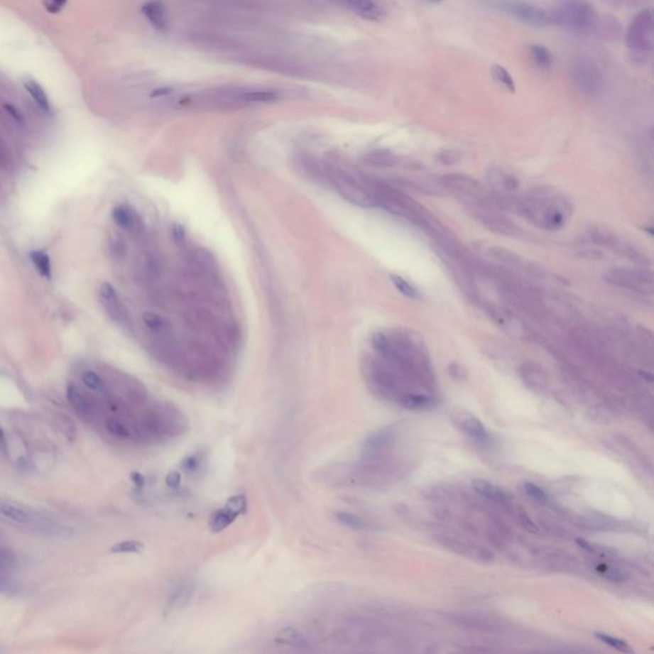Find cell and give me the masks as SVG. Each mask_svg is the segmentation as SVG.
I'll use <instances>...</instances> for the list:
<instances>
[{
	"instance_id": "47",
	"label": "cell",
	"mask_w": 654,
	"mask_h": 654,
	"mask_svg": "<svg viewBox=\"0 0 654 654\" xmlns=\"http://www.w3.org/2000/svg\"><path fill=\"white\" fill-rule=\"evenodd\" d=\"M0 450H6V435H4V431H3L1 427H0Z\"/></svg>"
},
{
	"instance_id": "20",
	"label": "cell",
	"mask_w": 654,
	"mask_h": 654,
	"mask_svg": "<svg viewBox=\"0 0 654 654\" xmlns=\"http://www.w3.org/2000/svg\"><path fill=\"white\" fill-rule=\"evenodd\" d=\"M241 102L248 104H267V102H276L279 99L278 92L271 89H254L247 91L241 96Z\"/></svg>"
},
{
	"instance_id": "22",
	"label": "cell",
	"mask_w": 654,
	"mask_h": 654,
	"mask_svg": "<svg viewBox=\"0 0 654 654\" xmlns=\"http://www.w3.org/2000/svg\"><path fill=\"white\" fill-rule=\"evenodd\" d=\"M391 438V432L388 431V430H382V431H378L376 432L375 435H372L371 437L367 438L366 444H364V450L369 454V455H374V454H377L378 451H381L383 447H386V445L388 444Z\"/></svg>"
},
{
	"instance_id": "4",
	"label": "cell",
	"mask_w": 654,
	"mask_h": 654,
	"mask_svg": "<svg viewBox=\"0 0 654 654\" xmlns=\"http://www.w3.org/2000/svg\"><path fill=\"white\" fill-rule=\"evenodd\" d=\"M442 185L446 190H450L455 196L473 207H482L489 205L487 192L479 182L469 175L460 173L446 174L442 177Z\"/></svg>"
},
{
	"instance_id": "8",
	"label": "cell",
	"mask_w": 654,
	"mask_h": 654,
	"mask_svg": "<svg viewBox=\"0 0 654 654\" xmlns=\"http://www.w3.org/2000/svg\"><path fill=\"white\" fill-rule=\"evenodd\" d=\"M502 8L505 9V12L519 19L523 23L533 27H545L550 25V13L532 3L523 0H508L502 4Z\"/></svg>"
},
{
	"instance_id": "45",
	"label": "cell",
	"mask_w": 654,
	"mask_h": 654,
	"mask_svg": "<svg viewBox=\"0 0 654 654\" xmlns=\"http://www.w3.org/2000/svg\"><path fill=\"white\" fill-rule=\"evenodd\" d=\"M4 108H6V111H8V114L11 115L14 121H18V123H22L23 119H22V114L19 113L18 109L16 108V107H13V105H9V104L4 105Z\"/></svg>"
},
{
	"instance_id": "37",
	"label": "cell",
	"mask_w": 654,
	"mask_h": 654,
	"mask_svg": "<svg viewBox=\"0 0 654 654\" xmlns=\"http://www.w3.org/2000/svg\"><path fill=\"white\" fill-rule=\"evenodd\" d=\"M524 487V491L530 498H533L534 501L540 502V503H546L548 501V497H547L546 492L543 489L538 487L537 484L534 483L527 482L523 484Z\"/></svg>"
},
{
	"instance_id": "30",
	"label": "cell",
	"mask_w": 654,
	"mask_h": 654,
	"mask_svg": "<svg viewBox=\"0 0 654 654\" xmlns=\"http://www.w3.org/2000/svg\"><path fill=\"white\" fill-rule=\"evenodd\" d=\"M247 497L239 494V495L230 497L224 508H228L229 511L234 515L235 518H238L239 515H243L247 511Z\"/></svg>"
},
{
	"instance_id": "2",
	"label": "cell",
	"mask_w": 654,
	"mask_h": 654,
	"mask_svg": "<svg viewBox=\"0 0 654 654\" xmlns=\"http://www.w3.org/2000/svg\"><path fill=\"white\" fill-rule=\"evenodd\" d=\"M548 13L550 23L570 31H588L597 21L594 6L587 0H561L559 6Z\"/></svg>"
},
{
	"instance_id": "25",
	"label": "cell",
	"mask_w": 654,
	"mask_h": 654,
	"mask_svg": "<svg viewBox=\"0 0 654 654\" xmlns=\"http://www.w3.org/2000/svg\"><path fill=\"white\" fill-rule=\"evenodd\" d=\"M390 279H391V283L394 284L395 288H396L403 295H405V297L410 299L420 298V290H418L412 283H409L408 280L401 278L399 275H390Z\"/></svg>"
},
{
	"instance_id": "21",
	"label": "cell",
	"mask_w": 654,
	"mask_h": 654,
	"mask_svg": "<svg viewBox=\"0 0 654 654\" xmlns=\"http://www.w3.org/2000/svg\"><path fill=\"white\" fill-rule=\"evenodd\" d=\"M235 519L236 518L229 511L228 508H220L211 516L210 529L214 533H219V532H222L224 529H227L229 525H231Z\"/></svg>"
},
{
	"instance_id": "14",
	"label": "cell",
	"mask_w": 654,
	"mask_h": 654,
	"mask_svg": "<svg viewBox=\"0 0 654 654\" xmlns=\"http://www.w3.org/2000/svg\"><path fill=\"white\" fill-rule=\"evenodd\" d=\"M460 427L463 428L464 432L467 433L473 440H476V441L484 442V441L489 440V432H487V428L483 426L481 420H476V417H473V415L462 417L460 418Z\"/></svg>"
},
{
	"instance_id": "48",
	"label": "cell",
	"mask_w": 654,
	"mask_h": 654,
	"mask_svg": "<svg viewBox=\"0 0 654 654\" xmlns=\"http://www.w3.org/2000/svg\"><path fill=\"white\" fill-rule=\"evenodd\" d=\"M431 1H435V3H438V1H442V0H431Z\"/></svg>"
},
{
	"instance_id": "35",
	"label": "cell",
	"mask_w": 654,
	"mask_h": 654,
	"mask_svg": "<svg viewBox=\"0 0 654 654\" xmlns=\"http://www.w3.org/2000/svg\"><path fill=\"white\" fill-rule=\"evenodd\" d=\"M143 545L140 540H121L111 547V552L114 553H138L142 551Z\"/></svg>"
},
{
	"instance_id": "26",
	"label": "cell",
	"mask_w": 654,
	"mask_h": 654,
	"mask_svg": "<svg viewBox=\"0 0 654 654\" xmlns=\"http://www.w3.org/2000/svg\"><path fill=\"white\" fill-rule=\"evenodd\" d=\"M113 219H114L115 224L119 228L124 229V230H132L133 229V214L127 207H123V206L115 207L114 210H113Z\"/></svg>"
},
{
	"instance_id": "10",
	"label": "cell",
	"mask_w": 654,
	"mask_h": 654,
	"mask_svg": "<svg viewBox=\"0 0 654 654\" xmlns=\"http://www.w3.org/2000/svg\"><path fill=\"white\" fill-rule=\"evenodd\" d=\"M474 217L479 222H482L486 228L489 230L498 233V234L508 235V236H515L519 234V229L516 228L514 222H510L508 219L498 214L497 211L482 206V207H474Z\"/></svg>"
},
{
	"instance_id": "43",
	"label": "cell",
	"mask_w": 654,
	"mask_h": 654,
	"mask_svg": "<svg viewBox=\"0 0 654 654\" xmlns=\"http://www.w3.org/2000/svg\"><path fill=\"white\" fill-rule=\"evenodd\" d=\"M173 235H174V239L178 243H185V230L182 225H179V224L173 225Z\"/></svg>"
},
{
	"instance_id": "29",
	"label": "cell",
	"mask_w": 654,
	"mask_h": 654,
	"mask_svg": "<svg viewBox=\"0 0 654 654\" xmlns=\"http://www.w3.org/2000/svg\"><path fill=\"white\" fill-rule=\"evenodd\" d=\"M491 73H492V77L495 80L496 82L501 83L503 87L510 91V92H515V82L513 80V77L510 76L508 70H505L501 65H494L492 70H491Z\"/></svg>"
},
{
	"instance_id": "50",
	"label": "cell",
	"mask_w": 654,
	"mask_h": 654,
	"mask_svg": "<svg viewBox=\"0 0 654 654\" xmlns=\"http://www.w3.org/2000/svg\"><path fill=\"white\" fill-rule=\"evenodd\" d=\"M344 1H345V3H347V1H349V0H344Z\"/></svg>"
},
{
	"instance_id": "38",
	"label": "cell",
	"mask_w": 654,
	"mask_h": 654,
	"mask_svg": "<svg viewBox=\"0 0 654 654\" xmlns=\"http://www.w3.org/2000/svg\"><path fill=\"white\" fill-rule=\"evenodd\" d=\"M82 380L85 382V385L91 388V390H94V391L102 393L105 388V385H104V382L100 378V376L95 374V372H92V371L85 372L82 376Z\"/></svg>"
},
{
	"instance_id": "32",
	"label": "cell",
	"mask_w": 654,
	"mask_h": 654,
	"mask_svg": "<svg viewBox=\"0 0 654 654\" xmlns=\"http://www.w3.org/2000/svg\"><path fill=\"white\" fill-rule=\"evenodd\" d=\"M107 430H108L109 432L111 433L113 436L121 438V440H131V438L133 437L132 431H131L124 423L119 422V420H107Z\"/></svg>"
},
{
	"instance_id": "24",
	"label": "cell",
	"mask_w": 654,
	"mask_h": 654,
	"mask_svg": "<svg viewBox=\"0 0 654 654\" xmlns=\"http://www.w3.org/2000/svg\"><path fill=\"white\" fill-rule=\"evenodd\" d=\"M489 254L496 260L500 261L502 263L510 265V266L521 267V265H523V260H521V257L518 254H515L514 252H511L510 249H506V248L492 247L489 249Z\"/></svg>"
},
{
	"instance_id": "46",
	"label": "cell",
	"mask_w": 654,
	"mask_h": 654,
	"mask_svg": "<svg viewBox=\"0 0 654 654\" xmlns=\"http://www.w3.org/2000/svg\"><path fill=\"white\" fill-rule=\"evenodd\" d=\"M132 481H133L134 484L137 489H142L145 486V478L140 473H132Z\"/></svg>"
},
{
	"instance_id": "16",
	"label": "cell",
	"mask_w": 654,
	"mask_h": 654,
	"mask_svg": "<svg viewBox=\"0 0 654 654\" xmlns=\"http://www.w3.org/2000/svg\"><path fill=\"white\" fill-rule=\"evenodd\" d=\"M23 87H25L27 94L31 96L33 99V102H36L40 110H43L46 114L50 113V102H49V97L46 95L44 89L38 85L35 80H25L23 82Z\"/></svg>"
},
{
	"instance_id": "5",
	"label": "cell",
	"mask_w": 654,
	"mask_h": 654,
	"mask_svg": "<svg viewBox=\"0 0 654 654\" xmlns=\"http://www.w3.org/2000/svg\"><path fill=\"white\" fill-rule=\"evenodd\" d=\"M654 18L650 9H644L631 21L628 28L626 43L636 55L650 54L653 50Z\"/></svg>"
},
{
	"instance_id": "3",
	"label": "cell",
	"mask_w": 654,
	"mask_h": 654,
	"mask_svg": "<svg viewBox=\"0 0 654 654\" xmlns=\"http://www.w3.org/2000/svg\"><path fill=\"white\" fill-rule=\"evenodd\" d=\"M326 177L335 188V191L350 204L356 205L362 209H372L377 206L371 191L364 188L353 177H350L349 174L337 169H329L326 170Z\"/></svg>"
},
{
	"instance_id": "15",
	"label": "cell",
	"mask_w": 654,
	"mask_h": 654,
	"mask_svg": "<svg viewBox=\"0 0 654 654\" xmlns=\"http://www.w3.org/2000/svg\"><path fill=\"white\" fill-rule=\"evenodd\" d=\"M67 398H68L70 405L75 408L77 413L80 414L83 418H86V420L91 418V415H92L91 405H89L87 399L83 396L82 393L75 385H70L67 388Z\"/></svg>"
},
{
	"instance_id": "19",
	"label": "cell",
	"mask_w": 654,
	"mask_h": 654,
	"mask_svg": "<svg viewBox=\"0 0 654 654\" xmlns=\"http://www.w3.org/2000/svg\"><path fill=\"white\" fill-rule=\"evenodd\" d=\"M364 160L369 163V165L378 166V168H393L398 164V158L388 150L374 151V153H369Z\"/></svg>"
},
{
	"instance_id": "28",
	"label": "cell",
	"mask_w": 654,
	"mask_h": 654,
	"mask_svg": "<svg viewBox=\"0 0 654 654\" xmlns=\"http://www.w3.org/2000/svg\"><path fill=\"white\" fill-rule=\"evenodd\" d=\"M0 514L6 519L17 521V523H26L28 521V514L25 510L17 508L14 505H9V503H0Z\"/></svg>"
},
{
	"instance_id": "7",
	"label": "cell",
	"mask_w": 654,
	"mask_h": 654,
	"mask_svg": "<svg viewBox=\"0 0 654 654\" xmlns=\"http://www.w3.org/2000/svg\"><path fill=\"white\" fill-rule=\"evenodd\" d=\"M572 78L579 89L588 96H597L602 92L604 80L596 63L588 58H580L572 63Z\"/></svg>"
},
{
	"instance_id": "27",
	"label": "cell",
	"mask_w": 654,
	"mask_h": 654,
	"mask_svg": "<svg viewBox=\"0 0 654 654\" xmlns=\"http://www.w3.org/2000/svg\"><path fill=\"white\" fill-rule=\"evenodd\" d=\"M31 260L33 265L38 268V273L46 279H50L51 263L49 256L41 251H33L31 254Z\"/></svg>"
},
{
	"instance_id": "49",
	"label": "cell",
	"mask_w": 654,
	"mask_h": 654,
	"mask_svg": "<svg viewBox=\"0 0 654 654\" xmlns=\"http://www.w3.org/2000/svg\"><path fill=\"white\" fill-rule=\"evenodd\" d=\"M1 585H3V583H1V580H0V588H1Z\"/></svg>"
},
{
	"instance_id": "31",
	"label": "cell",
	"mask_w": 654,
	"mask_h": 654,
	"mask_svg": "<svg viewBox=\"0 0 654 654\" xmlns=\"http://www.w3.org/2000/svg\"><path fill=\"white\" fill-rule=\"evenodd\" d=\"M594 636L597 638L598 641L607 644L611 648L617 649V650L623 652V653H631L633 652V649L630 648L629 644L623 642L621 639H617V638H614V636H609V634H604V633H594Z\"/></svg>"
},
{
	"instance_id": "41",
	"label": "cell",
	"mask_w": 654,
	"mask_h": 654,
	"mask_svg": "<svg viewBox=\"0 0 654 654\" xmlns=\"http://www.w3.org/2000/svg\"><path fill=\"white\" fill-rule=\"evenodd\" d=\"M198 467H200V459L197 457H190L182 463V469L187 473L197 472Z\"/></svg>"
},
{
	"instance_id": "36",
	"label": "cell",
	"mask_w": 654,
	"mask_h": 654,
	"mask_svg": "<svg viewBox=\"0 0 654 654\" xmlns=\"http://www.w3.org/2000/svg\"><path fill=\"white\" fill-rule=\"evenodd\" d=\"M404 405L410 409H426V408L432 407L433 403L430 398L422 396V395H410L409 398L404 401Z\"/></svg>"
},
{
	"instance_id": "33",
	"label": "cell",
	"mask_w": 654,
	"mask_h": 654,
	"mask_svg": "<svg viewBox=\"0 0 654 654\" xmlns=\"http://www.w3.org/2000/svg\"><path fill=\"white\" fill-rule=\"evenodd\" d=\"M281 639L290 645H297V647H305L307 645V638H305L298 630L288 628V629L281 631Z\"/></svg>"
},
{
	"instance_id": "42",
	"label": "cell",
	"mask_w": 654,
	"mask_h": 654,
	"mask_svg": "<svg viewBox=\"0 0 654 654\" xmlns=\"http://www.w3.org/2000/svg\"><path fill=\"white\" fill-rule=\"evenodd\" d=\"M440 161L445 164V165H454L455 163L459 161V156L457 153H452V151H445V153H440Z\"/></svg>"
},
{
	"instance_id": "44",
	"label": "cell",
	"mask_w": 654,
	"mask_h": 654,
	"mask_svg": "<svg viewBox=\"0 0 654 654\" xmlns=\"http://www.w3.org/2000/svg\"><path fill=\"white\" fill-rule=\"evenodd\" d=\"M166 484L170 489H178L180 484V474L178 472H172L169 476H166Z\"/></svg>"
},
{
	"instance_id": "40",
	"label": "cell",
	"mask_w": 654,
	"mask_h": 654,
	"mask_svg": "<svg viewBox=\"0 0 654 654\" xmlns=\"http://www.w3.org/2000/svg\"><path fill=\"white\" fill-rule=\"evenodd\" d=\"M68 0H44L46 11L50 13H59L63 9Z\"/></svg>"
},
{
	"instance_id": "13",
	"label": "cell",
	"mask_w": 654,
	"mask_h": 654,
	"mask_svg": "<svg viewBox=\"0 0 654 654\" xmlns=\"http://www.w3.org/2000/svg\"><path fill=\"white\" fill-rule=\"evenodd\" d=\"M347 6L362 18L369 21H378L383 16V9L376 0H349Z\"/></svg>"
},
{
	"instance_id": "39",
	"label": "cell",
	"mask_w": 654,
	"mask_h": 654,
	"mask_svg": "<svg viewBox=\"0 0 654 654\" xmlns=\"http://www.w3.org/2000/svg\"><path fill=\"white\" fill-rule=\"evenodd\" d=\"M58 423H59V427L62 428L64 435L67 436V438L72 441L75 438V435H76V426L75 423L72 422L68 415L65 414H59L58 415Z\"/></svg>"
},
{
	"instance_id": "34",
	"label": "cell",
	"mask_w": 654,
	"mask_h": 654,
	"mask_svg": "<svg viewBox=\"0 0 654 654\" xmlns=\"http://www.w3.org/2000/svg\"><path fill=\"white\" fill-rule=\"evenodd\" d=\"M143 322L148 329L155 331V332H165L168 330V324L164 318L160 317L159 315H155L151 312H146L143 315Z\"/></svg>"
},
{
	"instance_id": "18",
	"label": "cell",
	"mask_w": 654,
	"mask_h": 654,
	"mask_svg": "<svg viewBox=\"0 0 654 654\" xmlns=\"http://www.w3.org/2000/svg\"><path fill=\"white\" fill-rule=\"evenodd\" d=\"M473 487L479 495L484 496L486 498H489L491 501L500 502V503L508 501L506 494L501 489H498L497 486L487 482V481L478 479V481L473 483Z\"/></svg>"
},
{
	"instance_id": "9",
	"label": "cell",
	"mask_w": 654,
	"mask_h": 654,
	"mask_svg": "<svg viewBox=\"0 0 654 654\" xmlns=\"http://www.w3.org/2000/svg\"><path fill=\"white\" fill-rule=\"evenodd\" d=\"M487 182L492 191L495 192L497 197L501 201H505L508 204L513 202L515 205L516 200L511 197V195L519 190L521 183L514 175L503 172L498 168H491L487 172Z\"/></svg>"
},
{
	"instance_id": "17",
	"label": "cell",
	"mask_w": 654,
	"mask_h": 654,
	"mask_svg": "<svg viewBox=\"0 0 654 654\" xmlns=\"http://www.w3.org/2000/svg\"><path fill=\"white\" fill-rule=\"evenodd\" d=\"M335 518H337V521H339L340 524H343L345 527L353 529V530L369 532V530H376V529H377L375 524H372L371 521H366V519H363V518L356 514H350V513H345V511H339V513L335 514Z\"/></svg>"
},
{
	"instance_id": "1",
	"label": "cell",
	"mask_w": 654,
	"mask_h": 654,
	"mask_svg": "<svg viewBox=\"0 0 654 654\" xmlns=\"http://www.w3.org/2000/svg\"><path fill=\"white\" fill-rule=\"evenodd\" d=\"M515 207L535 227L550 231L564 228L574 211L570 200L551 187L530 190L515 201Z\"/></svg>"
},
{
	"instance_id": "11",
	"label": "cell",
	"mask_w": 654,
	"mask_h": 654,
	"mask_svg": "<svg viewBox=\"0 0 654 654\" xmlns=\"http://www.w3.org/2000/svg\"><path fill=\"white\" fill-rule=\"evenodd\" d=\"M100 300H102L104 308L107 310L109 316L115 320L116 322H126L127 315L126 310L121 305V299L115 292L114 286L109 283H102L100 285Z\"/></svg>"
},
{
	"instance_id": "23",
	"label": "cell",
	"mask_w": 654,
	"mask_h": 654,
	"mask_svg": "<svg viewBox=\"0 0 654 654\" xmlns=\"http://www.w3.org/2000/svg\"><path fill=\"white\" fill-rule=\"evenodd\" d=\"M529 50H530V57L533 59L534 63L537 64L540 70H551L553 64L552 54L546 46L532 45Z\"/></svg>"
},
{
	"instance_id": "12",
	"label": "cell",
	"mask_w": 654,
	"mask_h": 654,
	"mask_svg": "<svg viewBox=\"0 0 654 654\" xmlns=\"http://www.w3.org/2000/svg\"><path fill=\"white\" fill-rule=\"evenodd\" d=\"M141 11L156 31L166 32L169 30L166 8L161 0H147Z\"/></svg>"
},
{
	"instance_id": "6",
	"label": "cell",
	"mask_w": 654,
	"mask_h": 654,
	"mask_svg": "<svg viewBox=\"0 0 654 654\" xmlns=\"http://www.w3.org/2000/svg\"><path fill=\"white\" fill-rule=\"evenodd\" d=\"M604 278L607 283L618 288L639 293L653 292V275L649 271L628 267H614L604 273Z\"/></svg>"
}]
</instances>
